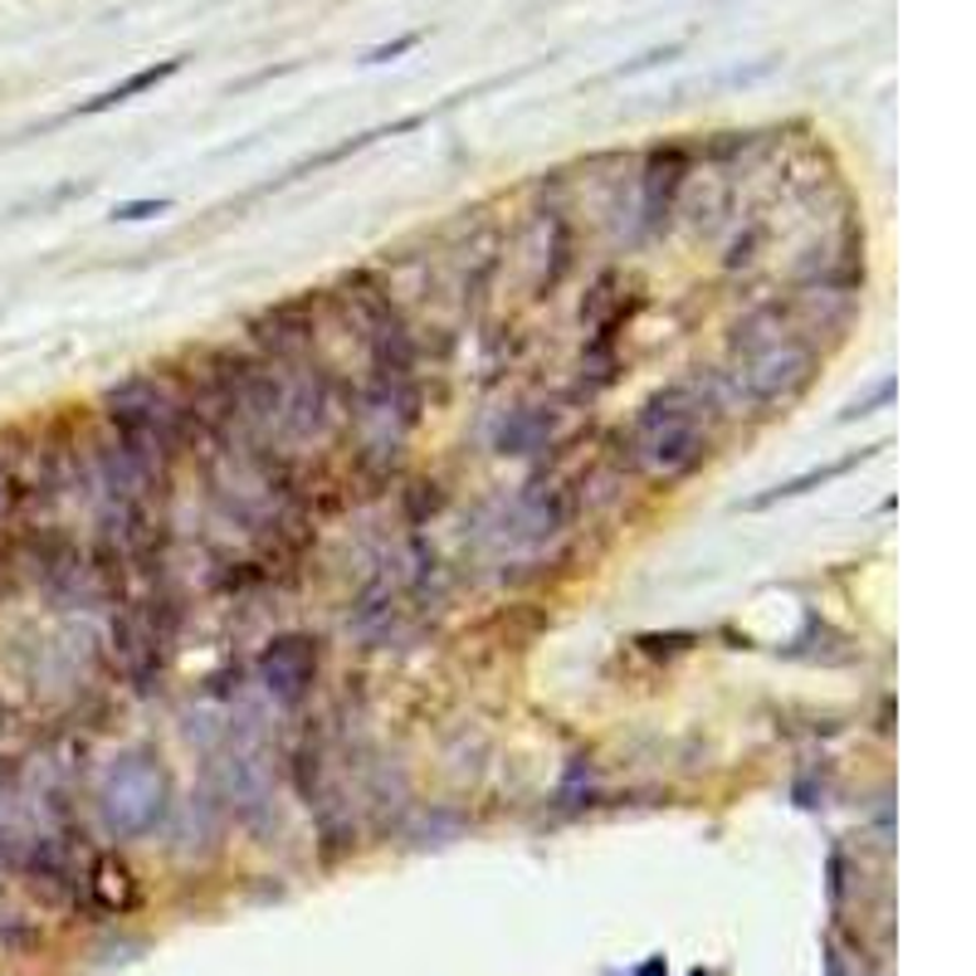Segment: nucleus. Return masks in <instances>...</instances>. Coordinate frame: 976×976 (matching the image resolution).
<instances>
[{
  "label": "nucleus",
  "mask_w": 976,
  "mask_h": 976,
  "mask_svg": "<svg viewBox=\"0 0 976 976\" xmlns=\"http://www.w3.org/2000/svg\"><path fill=\"white\" fill-rule=\"evenodd\" d=\"M684 176H688V152L679 142L654 147V152L644 156V176H640V230L644 235L669 225L679 191H684Z\"/></svg>",
  "instance_id": "6"
},
{
  "label": "nucleus",
  "mask_w": 976,
  "mask_h": 976,
  "mask_svg": "<svg viewBox=\"0 0 976 976\" xmlns=\"http://www.w3.org/2000/svg\"><path fill=\"white\" fill-rule=\"evenodd\" d=\"M172 200H128V206L112 210V220H152V215H166Z\"/></svg>",
  "instance_id": "15"
},
{
  "label": "nucleus",
  "mask_w": 976,
  "mask_h": 976,
  "mask_svg": "<svg viewBox=\"0 0 976 976\" xmlns=\"http://www.w3.org/2000/svg\"><path fill=\"white\" fill-rule=\"evenodd\" d=\"M420 44V35H401V40H391V44H381V50H371L367 54V64H391L395 54H405V50H415Z\"/></svg>",
  "instance_id": "16"
},
{
  "label": "nucleus",
  "mask_w": 976,
  "mask_h": 976,
  "mask_svg": "<svg viewBox=\"0 0 976 976\" xmlns=\"http://www.w3.org/2000/svg\"><path fill=\"white\" fill-rule=\"evenodd\" d=\"M88 883H94V893H98V903H104V908H122V903L132 899L128 869H122L112 855H108V859H98V865H94V879H88Z\"/></svg>",
  "instance_id": "12"
},
{
  "label": "nucleus",
  "mask_w": 976,
  "mask_h": 976,
  "mask_svg": "<svg viewBox=\"0 0 976 976\" xmlns=\"http://www.w3.org/2000/svg\"><path fill=\"white\" fill-rule=\"evenodd\" d=\"M889 395H893V381H883L879 391L869 395V401H855V405H849V411H845V420H855V415H874V411H879L883 401H889Z\"/></svg>",
  "instance_id": "17"
},
{
  "label": "nucleus",
  "mask_w": 976,
  "mask_h": 976,
  "mask_svg": "<svg viewBox=\"0 0 976 976\" xmlns=\"http://www.w3.org/2000/svg\"><path fill=\"white\" fill-rule=\"evenodd\" d=\"M547 435H552V411L523 405V411H513L498 425L494 445H498V454H532V449L547 445Z\"/></svg>",
  "instance_id": "10"
},
{
  "label": "nucleus",
  "mask_w": 976,
  "mask_h": 976,
  "mask_svg": "<svg viewBox=\"0 0 976 976\" xmlns=\"http://www.w3.org/2000/svg\"><path fill=\"white\" fill-rule=\"evenodd\" d=\"M166 811V771L156 757L128 752L118 757L104 781V815L118 835H147Z\"/></svg>",
  "instance_id": "4"
},
{
  "label": "nucleus",
  "mask_w": 976,
  "mask_h": 976,
  "mask_svg": "<svg viewBox=\"0 0 976 976\" xmlns=\"http://www.w3.org/2000/svg\"><path fill=\"white\" fill-rule=\"evenodd\" d=\"M249 327H254V343L264 347L269 357H279V361H293V357H303V351L313 347V308L303 299L259 313Z\"/></svg>",
  "instance_id": "7"
},
{
  "label": "nucleus",
  "mask_w": 976,
  "mask_h": 976,
  "mask_svg": "<svg viewBox=\"0 0 976 976\" xmlns=\"http://www.w3.org/2000/svg\"><path fill=\"white\" fill-rule=\"evenodd\" d=\"M733 357L742 361L737 381L757 395V401H787L796 395L815 371V351L801 343L796 333H781V313L762 308L733 333Z\"/></svg>",
  "instance_id": "3"
},
{
  "label": "nucleus",
  "mask_w": 976,
  "mask_h": 976,
  "mask_svg": "<svg viewBox=\"0 0 976 976\" xmlns=\"http://www.w3.org/2000/svg\"><path fill=\"white\" fill-rule=\"evenodd\" d=\"M440 503H445V494H440V484H425V479H420V484L411 488V518H415V523H420V518H425V513H435Z\"/></svg>",
  "instance_id": "14"
},
{
  "label": "nucleus",
  "mask_w": 976,
  "mask_h": 976,
  "mask_svg": "<svg viewBox=\"0 0 976 976\" xmlns=\"http://www.w3.org/2000/svg\"><path fill=\"white\" fill-rule=\"evenodd\" d=\"M698 411L703 405L688 386H669V391L650 395L630 425V459H640L644 469L664 474V479L694 474L708 459V435H703Z\"/></svg>",
  "instance_id": "2"
},
{
  "label": "nucleus",
  "mask_w": 976,
  "mask_h": 976,
  "mask_svg": "<svg viewBox=\"0 0 976 976\" xmlns=\"http://www.w3.org/2000/svg\"><path fill=\"white\" fill-rule=\"evenodd\" d=\"M869 454H874V449L845 454V459H831V464H821V469H805V474H796V479H787V484L767 488V494H757L752 503H747V513H762V508H771V503H787V498H801V494H811V488L831 484V479H839V474H849V469H855V464H865Z\"/></svg>",
  "instance_id": "8"
},
{
  "label": "nucleus",
  "mask_w": 976,
  "mask_h": 976,
  "mask_svg": "<svg viewBox=\"0 0 976 976\" xmlns=\"http://www.w3.org/2000/svg\"><path fill=\"white\" fill-rule=\"evenodd\" d=\"M547 235H552V264L542 269V279H538V299H547L566 279V269H572V225H566L557 210H547Z\"/></svg>",
  "instance_id": "11"
},
{
  "label": "nucleus",
  "mask_w": 976,
  "mask_h": 976,
  "mask_svg": "<svg viewBox=\"0 0 976 976\" xmlns=\"http://www.w3.org/2000/svg\"><path fill=\"white\" fill-rule=\"evenodd\" d=\"M25 503V488H20V479H15V469H10L6 459H0V523H6L15 508Z\"/></svg>",
  "instance_id": "13"
},
{
  "label": "nucleus",
  "mask_w": 976,
  "mask_h": 976,
  "mask_svg": "<svg viewBox=\"0 0 976 976\" xmlns=\"http://www.w3.org/2000/svg\"><path fill=\"white\" fill-rule=\"evenodd\" d=\"M181 64L186 59H162V64H147V69H138V74H128L122 84H112V88H104L98 98H88L84 108V118H94V112H108V108H118V104H128V98H138V94H147V88H162L166 78H176L181 74Z\"/></svg>",
  "instance_id": "9"
},
{
  "label": "nucleus",
  "mask_w": 976,
  "mask_h": 976,
  "mask_svg": "<svg viewBox=\"0 0 976 976\" xmlns=\"http://www.w3.org/2000/svg\"><path fill=\"white\" fill-rule=\"evenodd\" d=\"M259 684L283 708H299L317 684V640L308 635H279L259 650Z\"/></svg>",
  "instance_id": "5"
},
{
  "label": "nucleus",
  "mask_w": 976,
  "mask_h": 976,
  "mask_svg": "<svg viewBox=\"0 0 976 976\" xmlns=\"http://www.w3.org/2000/svg\"><path fill=\"white\" fill-rule=\"evenodd\" d=\"M108 420H112L118 449L128 454L152 484L172 469V459L200 430V420L191 411L186 395H176L166 381H152V377H132V381H122L118 391H108Z\"/></svg>",
  "instance_id": "1"
}]
</instances>
